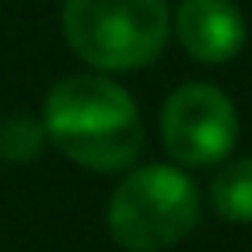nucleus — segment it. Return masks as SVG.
Masks as SVG:
<instances>
[{
  "label": "nucleus",
  "instance_id": "obj_1",
  "mask_svg": "<svg viewBox=\"0 0 252 252\" xmlns=\"http://www.w3.org/2000/svg\"><path fill=\"white\" fill-rule=\"evenodd\" d=\"M44 135L73 164L92 172L132 168L143 154V121L135 99L106 77H66L48 92Z\"/></svg>",
  "mask_w": 252,
  "mask_h": 252
},
{
  "label": "nucleus",
  "instance_id": "obj_2",
  "mask_svg": "<svg viewBox=\"0 0 252 252\" xmlns=\"http://www.w3.org/2000/svg\"><path fill=\"white\" fill-rule=\"evenodd\" d=\"M63 30L95 69H143L164 51L172 15L164 0H63Z\"/></svg>",
  "mask_w": 252,
  "mask_h": 252
},
{
  "label": "nucleus",
  "instance_id": "obj_3",
  "mask_svg": "<svg viewBox=\"0 0 252 252\" xmlns=\"http://www.w3.org/2000/svg\"><path fill=\"white\" fill-rule=\"evenodd\" d=\"M201 197L187 172L172 164L132 168L117 183L106 208L110 238L128 252L172 249L197 227Z\"/></svg>",
  "mask_w": 252,
  "mask_h": 252
},
{
  "label": "nucleus",
  "instance_id": "obj_4",
  "mask_svg": "<svg viewBox=\"0 0 252 252\" xmlns=\"http://www.w3.org/2000/svg\"><path fill=\"white\" fill-rule=\"evenodd\" d=\"M164 150L187 168L220 164L234 150L238 114L234 102L216 84H183L168 95L161 114Z\"/></svg>",
  "mask_w": 252,
  "mask_h": 252
},
{
  "label": "nucleus",
  "instance_id": "obj_5",
  "mask_svg": "<svg viewBox=\"0 0 252 252\" xmlns=\"http://www.w3.org/2000/svg\"><path fill=\"white\" fill-rule=\"evenodd\" d=\"M179 44L197 63H230L245 44V19L230 0H183L172 19Z\"/></svg>",
  "mask_w": 252,
  "mask_h": 252
},
{
  "label": "nucleus",
  "instance_id": "obj_6",
  "mask_svg": "<svg viewBox=\"0 0 252 252\" xmlns=\"http://www.w3.org/2000/svg\"><path fill=\"white\" fill-rule=\"evenodd\" d=\"M212 208L230 223H252V158L227 161L208 187Z\"/></svg>",
  "mask_w": 252,
  "mask_h": 252
},
{
  "label": "nucleus",
  "instance_id": "obj_7",
  "mask_svg": "<svg viewBox=\"0 0 252 252\" xmlns=\"http://www.w3.org/2000/svg\"><path fill=\"white\" fill-rule=\"evenodd\" d=\"M48 135L44 125L26 114H11L0 121V161H11V164H26L33 158H40Z\"/></svg>",
  "mask_w": 252,
  "mask_h": 252
}]
</instances>
